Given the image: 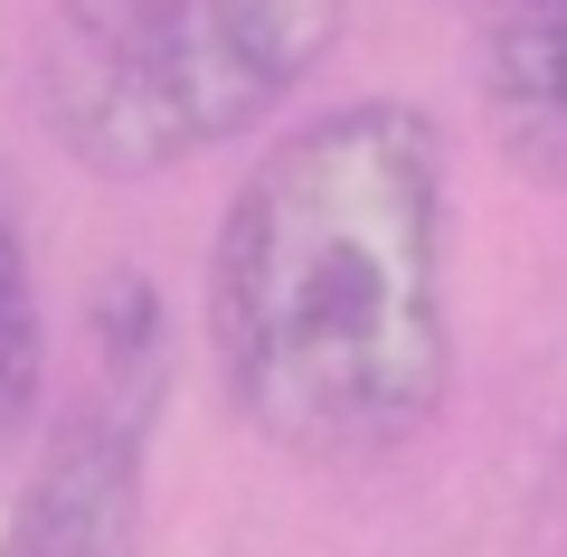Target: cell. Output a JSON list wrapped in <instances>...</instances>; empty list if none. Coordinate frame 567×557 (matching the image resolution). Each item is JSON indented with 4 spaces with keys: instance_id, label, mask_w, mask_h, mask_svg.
<instances>
[{
    "instance_id": "5b68a950",
    "label": "cell",
    "mask_w": 567,
    "mask_h": 557,
    "mask_svg": "<svg viewBox=\"0 0 567 557\" xmlns=\"http://www.w3.org/2000/svg\"><path fill=\"white\" fill-rule=\"evenodd\" d=\"M39 388H48V312H39L20 208H10V189H0V463L20 454L29 416H39Z\"/></svg>"
},
{
    "instance_id": "3957f363",
    "label": "cell",
    "mask_w": 567,
    "mask_h": 557,
    "mask_svg": "<svg viewBox=\"0 0 567 557\" xmlns=\"http://www.w3.org/2000/svg\"><path fill=\"white\" fill-rule=\"evenodd\" d=\"M162 388H171L162 321L142 312V331H123V293H114V312L95 321V369L48 425L39 463L20 482V510L0 529V557H133Z\"/></svg>"
},
{
    "instance_id": "7a4b0ae2",
    "label": "cell",
    "mask_w": 567,
    "mask_h": 557,
    "mask_svg": "<svg viewBox=\"0 0 567 557\" xmlns=\"http://www.w3.org/2000/svg\"><path fill=\"white\" fill-rule=\"evenodd\" d=\"M350 0H58L39 114L95 179H171L256 133L331 58Z\"/></svg>"
},
{
    "instance_id": "6da1fadb",
    "label": "cell",
    "mask_w": 567,
    "mask_h": 557,
    "mask_svg": "<svg viewBox=\"0 0 567 557\" xmlns=\"http://www.w3.org/2000/svg\"><path fill=\"white\" fill-rule=\"evenodd\" d=\"M208 359L246 435L293 463H388L454 388V152L360 95L293 123L208 246Z\"/></svg>"
},
{
    "instance_id": "277c9868",
    "label": "cell",
    "mask_w": 567,
    "mask_h": 557,
    "mask_svg": "<svg viewBox=\"0 0 567 557\" xmlns=\"http://www.w3.org/2000/svg\"><path fill=\"white\" fill-rule=\"evenodd\" d=\"M483 123L520 179L567 189V0L483 10Z\"/></svg>"
}]
</instances>
